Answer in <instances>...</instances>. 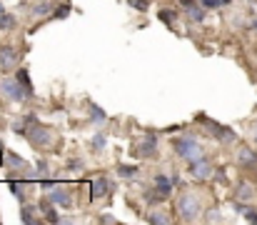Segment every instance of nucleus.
I'll use <instances>...</instances> for the list:
<instances>
[{"label": "nucleus", "mask_w": 257, "mask_h": 225, "mask_svg": "<svg viewBox=\"0 0 257 225\" xmlns=\"http://www.w3.org/2000/svg\"><path fill=\"white\" fill-rule=\"evenodd\" d=\"M118 175L125 178V180H133L138 175V168L135 165H118Z\"/></svg>", "instance_id": "obj_24"}, {"label": "nucleus", "mask_w": 257, "mask_h": 225, "mask_svg": "<svg viewBox=\"0 0 257 225\" xmlns=\"http://www.w3.org/2000/svg\"><path fill=\"white\" fill-rule=\"evenodd\" d=\"M220 3H222V5H230V3H232V0H220Z\"/></svg>", "instance_id": "obj_39"}, {"label": "nucleus", "mask_w": 257, "mask_h": 225, "mask_svg": "<svg viewBox=\"0 0 257 225\" xmlns=\"http://www.w3.org/2000/svg\"><path fill=\"white\" fill-rule=\"evenodd\" d=\"M35 170H38V175L45 178V175H48V163H45V160H38V163H35Z\"/></svg>", "instance_id": "obj_30"}, {"label": "nucleus", "mask_w": 257, "mask_h": 225, "mask_svg": "<svg viewBox=\"0 0 257 225\" xmlns=\"http://www.w3.org/2000/svg\"><path fill=\"white\" fill-rule=\"evenodd\" d=\"M15 28V18L10 15V13H0V30H13Z\"/></svg>", "instance_id": "obj_23"}, {"label": "nucleus", "mask_w": 257, "mask_h": 225, "mask_svg": "<svg viewBox=\"0 0 257 225\" xmlns=\"http://www.w3.org/2000/svg\"><path fill=\"white\" fill-rule=\"evenodd\" d=\"M0 148H3V140H0Z\"/></svg>", "instance_id": "obj_41"}, {"label": "nucleus", "mask_w": 257, "mask_h": 225, "mask_svg": "<svg viewBox=\"0 0 257 225\" xmlns=\"http://www.w3.org/2000/svg\"><path fill=\"white\" fill-rule=\"evenodd\" d=\"M198 123L207 125V130L212 133V138H215L217 143H235V140H237V133H235L232 128H227V125H220V123L210 120L205 115H198Z\"/></svg>", "instance_id": "obj_3"}, {"label": "nucleus", "mask_w": 257, "mask_h": 225, "mask_svg": "<svg viewBox=\"0 0 257 225\" xmlns=\"http://www.w3.org/2000/svg\"><path fill=\"white\" fill-rule=\"evenodd\" d=\"M205 220H210V223H220L222 215H217V210H210V215H205Z\"/></svg>", "instance_id": "obj_33"}, {"label": "nucleus", "mask_w": 257, "mask_h": 225, "mask_svg": "<svg viewBox=\"0 0 257 225\" xmlns=\"http://www.w3.org/2000/svg\"><path fill=\"white\" fill-rule=\"evenodd\" d=\"M173 148H175V155H178V158H182L185 163H192V160H198V158H202V155H205V153H202L200 140H198L192 133H185V135H180V138H175Z\"/></svg>", "instance_id": "obj_2"}, {"label": "nucleus", "mask_w": 257, "mask_h": 225, "mask_svg": "<svg viewBox=\"0 0 257 225\" xmlns=\"http://www.w3.org/2000/svg\"><path fill=\"white\" fill-rule=\"evenodd\" d=\"M235 200H240V202H250L257 200V188L250 183V180H242V183L237 185V190H235Z\"/></svg>", "instance_id": "obj_10"}, {"label": "nucleus", "mask_w": 257, "mask_h": 225, "mask_svg": "<svg viewBox=\"0 0 257 225\" xmlns=\"http://www.w3.org/2000/svg\"><path fill=\"white\" fill-rule=\"evenodd\" d=\"M40 213H42V218H45L48 223H62V218L58 215L55 202H53V200H48V202L42 200V202H40Z\"/></svg>", "instance_id": "obj_14"}, {"label": "nucleus", "mask_w": 257, "mask_h": 225, "mask_svg": "<svg viewBox=\"0 0 257 225\" xmlns=\"http://www.w3.org/2000/svg\"><path fill=\"white\" fill-rule=\"evenodd\" d=\"M5 163V153H3V148H0V165Z\"/></svg>", "instance_id": "obj_38"}, {"label": "nucleus", "mask_w": 257, "mask_h": 225, "mask_svg": "<svg viewBox=\"0 0 257 225\" xmlns=\"http://www.w3.org/2000/svg\"><path fill=\"white\" fill-rule=\"evenodd\" d=\"M140 158H155L158 155V133H145V138L138 145Z\"/></svg>", "instance_id": "obj_7"}, {"label": "nucleus", "mask_w": 257, "mask_h": 225, "mask_svg": "<svg viewBox=\"0 0 257 225\" xmlns=\"http://www.w3.org/2000/svg\"><path fill=\"white\" fill-rule=\"evenodd\" d=\"M155 188H158L162 195H167V198H170V193H173L175 183H173V178H167V175L158 173V175H155Z\"/></svg>", "instance_id": "obj_15"}, {"label": "nucleus", "mask_w": 257, "mask_h": 225, "mask_svg": "<svg viewBox=\"0 0 257 225\" xmlns=\"http://www.w3.org/2000/svg\"><path fill=\"white\" fill-rule=\"evenodd\" d=\"M18 53H15V48L13 45H0V68L3 70H10V68H15L18 65Z\"/></svg>", "instance_id": "obj_11"}, {"label": "nucleus", "mask_w": 257, "mask_h": 225, "mask_svg": "<svg viewBox=\"0 0 257 225\" xmlns=\"http://www.w3.org/2000/svg\"><path fill=\"white\" fill-rule=\"evenodd\" d=\"M5 163H8L10 168H28V163H25L20 155H15V153H5Z\"/></svg>", "instance_id": "obj_22"}, {"label": "nucleus", "mask_w": 257, "mask_h": 225, "mask_svg": "<svg viewBox=\"0 0 257 225\" xmlns=\"http://www.w3.org/2000/svg\"><path fill=\"white\" fill-rule=\"evenodd\" d=\"M200 3H202L207 10H215V8H220V5H222L220 0H200Z\"/></svg>", "instance_id": "obj_31"}, {"label": "nucleus", "mask_w": 257, "mask_h": 225, "mask_svg": "<svg viewBox=\"0 0 257 225\" xmlns=\"http://www.w3.org/2000/svg\"><path fill=\"white\" fill-rule=\"evenodd\" d=\"M180 5L185 8V13L192 22H205V5L200 0H180Z\"/></svg>", "instance_id": "obj_8"}, {"label": "nucleus", "mask_w": 257, "mask_h": 225, "mask_svg": "<svg viewBox=\"0 0 257 225\" xmlns=\"http://www.w3.org/2000/svg\"><path fill=\"white\" fill-rule=\"evenodd\" d=\"M100 220H102V223H115V218H113V215H102Z\"/></svg>", "instance_id": "obj_37"}, {"label": "nucleus", "mask_w": 257, "mask_h": 225, "mask_svg": "<svg viewBox=\"0 0 257 225\" xmlns=\"http://www.w3.org/2000/svg\"><path fill=\"white\" fill-rule=\"evenodd\" d=\"M158 18L165 22L167 28H175V20H178V13L173 10V8H162L160 13H158Z\"/></svg>", "instance_id": "obj_19"}, {"label": "nucleus", "mask_w": 257, "mask_h": 225, "mask_svg": "<svg viewBox=\"0 0 257 225\" xmlns=\"http://www.w3.org/2000/svg\"><path fill=\"white\" fill-rule=\"evenodd\" d=\"M105 145H108V135H105V133H95V135H93V140H90V148H93V153H100V150H105Z\"/></svg>", "instance_id": "obj_20"}, {"label": "nucleus", "mask_w": 257, "mask_h": 225, "mask_svg": "<svg viewBox=\"0 0 257 225\" xmlns=\"http://www.w3.org/2000/svg\"><path fill=\"white\" fill-rule=\"evenodd\" d=\"M48 200H53L55 205H60V208H70V205H73V195H70L65 188H62L60 183L48 190Z\"/></svg>", "instance_id": "obj_9"}, {"label": "nucleus", "mask_w": 257, "mask_h": 225, "mask_svg": "<svg viewBox=\"0 0 257 225\" xmlns=\"http://www.w3.org/2000/svg\"><path fill=\"white\" fill-rule=\"evenodd\" d=\"M25 138H28L35 148H48V145L55 143V135H53L45 125H40V123H35V125L25 133Z\"/></svg>", "instance_id": "obj_4"}, {"label": "nucleus", "mask_w": 257, "mask_h": 225, "mask_svg": "<svg viewBox=\"0 0 257 225\" xmlns=\"http://www.w3.org/2000/svg\"><path fill=\"white\" fill-rule=\"evenodd\" d=\"M68 168H70V170H80V168H82V160H78V158H75V160L68 163Z\"/></svg>", "instance_id": "obj_35"}, {"label": "nucleus", "mask_w": 257, "mask_h": 225, "mask_svg": "<svg viewBox=\"0 0 257 225\" xmlns=\"http://www.w3.org/2000/svg\"><path fill=\"white\" fill-rule=\"evenodd\" d=\"M190 173H192L195 180H210L212 175H215V168H212V163L202 155V158H198V160L190 163Z\"/></svg>", "instance_id": "obj_6"}, {"label": "nucleus", "mask_w": 257, "mask_h": 225, "mask_svg": "<svg viewBox=\"0 0 257 225\" xmlns=\"http://www.w3.org/2000/svg\"><path fill=\"white\" fill-rule=\"evenodd\" d=\"M145 202H147V205H158V202H162V200H167V195H162L158 188H153V190H147L145 195Z\"/></svg>", "instance_id": "obj_21"}, {"label": "nucleus", "mask_w": 257, "mask_h": 225, "mask_svg": "<svg viewBox=\"0 0 257 225\" xmlns=\"http://www.w3.org/2000/svg\"><path fill=\"white\" fill-rule=\"evenodd\" d=\"M130 5H133V8H138V10H147V5H150V3H147V0H130Z\"/></svg>", "instance_id": "obj_32"}, {"label": "nucleus", "mask_w": 257, "mask_h": 225, "mask_svg": "<svg viewBox=\"0 0 257 225\" xmlns=\"http://www.w3.org/2000/svg\"><path fill=\"white\" fill-rule=\"evenodd\" d=\"M33 213H35V208H33V205H23V215H20V220H23V223H28V225L38 223Z\"/></svg>", "instance_id": "obj_25"}, {"label": "nucleus", "mask_w": 257, "mask_h": 225, "mask_svg": "<svg viewBox=\"0 0 257 225\" xmlns=\"http://www.w3.org/2000/svg\"><path fill=\"white\" fill-rule=\"evenodd\" d=\"M170 178H173V183H175V185H180V173H173Z\"/></svg>", "instance_id": "obj_36"}, {"label": "nucleus", "mask_w": 257, "mask_h": 225, "mask_svg": "<svg viewBox=\"0 0 257 225\" xmlns=\"http://www.w3.org/2000/svg\"><path fill=\"white\" fill-rule=\"evenodd\" d=\"M15 78H18V83H20V85H23V88L28 90V98H33V95H35V88H33V83H30V75H28L25 68L15 70Z\"/></svg>", "instance_id": "obj_16"}, {"label": "nucleus", "mask_w": 257, "mask_h": 225, "mask_svg": "<svg viewBox=\"0 0 257 225\" xmlns=\"http://www.w3.org/2000/svg\"><path fill=\"white\" fill-rule=\"evenodd\" d=\"M55 185H58V183H55V180H48V175L40 180V190H45V193H48L50 188H55Z\"/></svg>", "instance_id": "obj_29"}, {"label": "nucleus", "mask_w": 257, "mask_h": 225, "mask_svg": "<svg viewBox=\"0 0 257 225\" xmlns=\"http://www.w3.org/2000/svg\"><path fill=\"white\" fill-rule=\"evenodd\" d=\"M237 163L247 170H257V153L250 148H240L237 150Z\"/></svg>", "instance_id": "obj_13"}, {"label": "nucleus", "mask_w": 257, "mask_h": 225, "mask_svg": "<svg viewBox=\"0 0 257 225\" xmlns=\"http://www.w3.org/2000/svg\"><path fill=\"white\" fill-rule=\"evenodd\" d=\"M8 188L13 190V195H15L18 200H23V185H20L18 180H8Z\"/></svg>", "instance_id": "obj_28"}, {"label": "nucleus", "mask_w": 257, "mask_h": 225, "mask_svg": "<svg viewBox=\"0 0 257 225\" xmlns=\"http://www.w3.org/2000/svg\"><path fill=\"white\" fill-rule=\"evenodd\" d=\"M212 178H215V180H220V183H225V180H227V178H225V170H222V168H217V170H215V175H212Z\"/></svg>", "instance_id": "obj_34"}, {"label": "nucleus", "mask_w": 257, "mask_h": 225, "mask_svg": "<svg viewBox=\"0 0 257 225\" xmlns=\"http://www.w3.org/2000/svg\"><path fill=\"white\" fill-rule=\"evenodd\" d=\"M105 120H108V112H105L100 105L90 103V123H95V125H105Z\"/></svg>", "instance_id": "obj_17"}, {"label": "nucleus", "mask_w": 257, "mask_h": 225, "mask_svg": "<svg viewBox=\"0 0 257 225\" xmlns=\"http://www.w3.org/2000/svg\"><path fill=\"white\" fill-rule=\"evenodd\" d=\"M3 10H5V8H3V3H0V13H3Z\"/></svg>", "instance_id": "obj_40"}, {"label": "nucleus", "mask_w": 257, "mask_h": 225, "mask_svg": "<svg viewBox=\"0 0 257 225\" xmlns=\"http://www.w3.org/2000/svg\"><path fill=\"white\" fill-rule=\"evenodd\" d=\"M145 220H147V223H153V225H170V223H173V218H170V215H165L162 210L147 213V215H145Z\"/></svg>", "instance_id": "obj_18"}, {"label": "nucleus", "mask_w": 257, "mask_h": 225, "mask_svg": "<svg viewBox=\"0 0 257 225\" xmlns=\"http://www.w3.org/2000/svg\"><path fill=\"white\" fill-rule=\"evenodd\" d=\"M108 190H110V180L105 178V175L95 178L93 183H90V200H98L102 195H108Z\"/></svg>", "instance_id": "obj_12"}, {"label": "nucleus", "mask_w": 257, "mask_h": 225, "mask_svg": "<svg viewBox=\"0 0 257 225\" xmlns=\"http://www.w3.org/2000/svg\"><path fill=\"white\" fill-rule=\"evenodd\" d=\"M68 15H70V5H68V3H62V5H58V8L53 10V18H58V20L68 18Z\"/></svg>", "instance_id": "obj_27"}, {"label": "nucleus", "mask_w": 257, "mask_h": 225, "mask_svg": "<svg viewBox=\"0 0 257 225\" xmlns=\"http://www.w3.org/2000/svg\"><path fill=\"white\" fill-rule=\"evenodd\" d=\"M0 90H3V95L10 100V103H23L28 98V90L18 83V78H3L0 83Z\"/></svg>", "instance_id": "obj_5"}, {"label": "nucleus", "mask_w": 257, "mask_h": 225, "mask_svg": "<svg viewBox=\"0 0 257 225\" xmlns=\"http://www.w3.org/2000/svg\"><path fill=\"white\" fill-rule=\"evenodd\" d=\"M178 213L185 223H195L202 213V202H200V195L195 190H182L180 198H178Z\"/></svg>", "instance_id": "obj_1"}, {"label": "nucleus", "mask_w": 257, "mask_h": 225, "mask_svg": "<svg viewBox=\"0 0 257 225\" xmlns=\"http://www.w3.org/2000/svg\"><path fill=\"white\" fill-rule=\"evenodd\" d=\"M50 13V5H48V0H38V5L33 8V15L42 18V15H48Z\"/></svg>", "instance_id": "obj_26"}]
</instances>
